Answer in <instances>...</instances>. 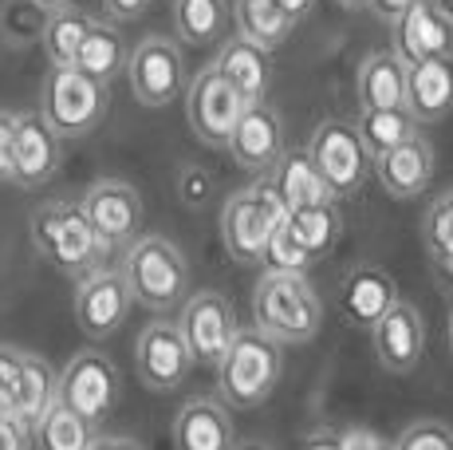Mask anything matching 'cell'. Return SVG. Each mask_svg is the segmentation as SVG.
Masks as SVG:
<instances>
[{"label":"cell","instance_id":"obj_1","mask_svg":"<svg viewBox=\"0 0 453 450\" xmlns=\"http://www.w3.org/2000/svg\"><path fill=\"white\" fill-rule=\"evenodd\" d=\"M252 316L276 344H303L324 324L319 292L296 273H265L252 292Z\"/></svg>","mask_w":453,"mask_h":450},{"label":"cell","instance_id":"obj_2","mask_svg":"<svg viewBox=\"0 0 453 450\" xmlns=\"http://www.w3.org/2000/svg\"><path fill=\"white\" fill-rule=\"evenodd\" d=\"M32 241L59 273L87 276L99 269V257L107 253L99 241V233L91 229L83 206L56 198V202H43L32 210Z\"/></svg>","mask_w":453,"mask_h":450},{"label":"cell","instance_id":"obj_3","mask_svg":"<svg viewBox=\"0 0 453 450\" xmlns=\"http://www.w3.org/2000/svg\"><path fill=\"white\" fill-rule=\"evenodd\" d=\"M284 344H276L273 336H265L260 328H245L233 340L229 356L217 368V395L229 407L252 411L276 392L284 368Z\"/></svg>","mask_w":453,"mask_h":450},{"label":"cell","instance_id":"obj_4","mask_svg":"<svg viewBox=\"0 0 453 450\" xmlns=\"http://www.w3.org/2000/svg\"><path fill=\"white\" fill-rule=\"evenodd\" d=\"M284 218H288V210L280 206L273 182H252V186L237 190L221 210V237L229 257L237 265H260Z\"/></svg>","mask_w":453,"mask_h":450},{"label":"cell","instance_id":"obj_5","mask_svg":"<svg viewBox=\"0 0 453 450\" xmlns=\"http://www.w3.org/2000/svg\"><path fill=\"white\" fill-rule=\"evenodd\" d=\"M123 273L130 281L138 305L154 308V313H170V308L186 305V284H189V261L181 249L165 237H138L123 257Z\"/></svg>","mask_w":453,"mask_h":450},{"label":"cell","instance_id":"obj_6","mask_svg":"<svg viewBox=\"0 0 453 450\" xmlns=\"http://www.w3.org/2000/svg\"><path fill=\"white\" fill-rule=\"evenodd\" d=\"M107 83L83 75L80 67H51L43 80V99L40 115L48 119V127L59 138H83L107 115Z\"/></svg>","mask_w":453,"mask_h":450},{"label":"cell","instance_id":"obj_7","mask_svg":"<svg viewBox=\"0 0 453 450\" xmlns=\"http://www.w3.org/2000/svg\"><path fill=\"white\" fill-rule=\"evenodd\" d=\"M308 154L335 198L359 194L363 182L374 175V154L363 143L359 127L347 123V119H324L316 127V135H311Z\"/></svg>","mask_w":453,"mask_h":450},{"label":"cell","instance_id":"obj_8","mask_svg":"<svg viewBox=\"0 0 453 450\" xmlns=\"http://www.w3.org/2000/svg\"><path fill=\"white\" fill-rule=\"evenodd\" d=\"M119 392H123L119 368L111 363V356H103L95 348L75 352L59 368V403L67 411H75L80 419H87L91 427H99L111 415V407L119 403Z\"/></svg>","mask_w":453,"mask_h":450},{"label":"cell","instance_id":"obj_9","mask_svg":"<svg viewBox=\"0 0 453 450\" xmlns=\"http://www.w3.org/2000/svg\"><path fill=\"white\" fill-rule=\"evenodd\" d=\"M245 107H249V99L213 64L202 67L194 75V83L186 88V119L205 146H225L229 151V138L237 131Z\"/></svg>","mask_w":453,"mask_h":450},{"label":"cell","instance_id":"obj_10","mask_svg":"<svg viewBox=\"0 0 453 450\" xmlns=\"http://www.w3.org/2000/svg\"><path fill=\"white\" fill-rule=\"evenodd\" d=\"M127 80L130 91L142 107H165L181 95L186 83V56H181L178 40L170 36H146L130 48V64H127Z\"/></svg>","mask_w":453,"mask_h":450},{"label":"cell","instance_id":"obj_11","mask_svg":"<svg viewBox=\"0 0 453 450\" xmlns=\"http://www.w3.org/2000/svg\"><path fill=\"white\" fill-rule=\"evenodd\" d=\"M181 336H186L189 352L202 368H221V360L229 356L233 340L241 336L237 313H233L229 297L225 292H194V297L181 305Z\"/></svg>","mask_w":453,"mask_h":450},{"label":"cell","instance_id":"obj_12","mask_svg":"<svg viewBox=\"0 0 453 450\" xmlns=\"http://www.w3.org/2000/svg\"><path fill=\"white\" fill-rule=\"evenodd\" d=\"M134 292H130V281L123 269H95L80 276L75 284V324L83 328V336L91 340H107L119 328L127 324L130 308H134Z\"/></svg>","mask_w":453,"mask_h":450},{"label":"cell","instance_id":"obj_13","mask_svg":"<svg viewBox=\"0 0 453 450\" xmlns=\"http://www.w3.org/2000/svg\"><path fill=\"white\" fill-rule=\"evenodd\" d=\"M87 221L99 233L103 249H130L142 229V198L127 182H95L80 198Z\"/></svg>","mask_w":453,"mask_h":450},{"label":"cell","instance_id":"obj_14","mask_svg":"<svg viewBox=\"0 0 453 450\" xmlns=\"http://www.w3.org/2000/svg\"><path fill=\"white\" fill-rule=\"evenodd\" d=\"M134 363H138V376H142L146 387L170 392V387H178L181 379L189 376V368H194L197 360H194V352H189L186 336H181V324H173V320H150V324L138 332Z\"/></svg>","mask_w":453,"mask_h":450},{"label":"cell","instance_id":"obj_15","mask_svg":"<svg viewBox=\"0 0 453 450\" xmlns=\"http://www.w3.org/2000/svg\"><path fill=\"white\" fill-rule=\"evenodd\" d=\"M371 340H374V356H379V363L390 376H411L426 352L422 313H418L411 300H398V305L371 328Z\"/></svg>","mask_w":453,"mask_h":450},{"label":"cell","instance_id":"obj_16","mask_svg":"<svg viewBox=\"0 0 453 450\" xmlns=\"http://www.w3.org/2000/svg\"><path fill=\"white\" fill-rule=\"evenodd\" d=\"M229 154L241 170H273L284 154V127L268 103H249L245 115H241L237 131L229 138Z\"/></svg>","mask_w":453,"mask_h":450},{"label":"cell","instance_id":"obj_17","mask_svg":"<svg viewBox=\"0 0 453 450\" xmlns=\"http://www.w3.org/2000/svg\"><path fill=\"white\" fill-rule=\"evenodd\" d=\"M395 51L406 67L453 56V20H446L430 0H418L411 12L395 24Z\"/></svg>","mask_w":453,"mask_h":450},{"label":"cell","instance_id":"obj_18","mask_svg":"<svg viewBox=\"0 0 453 450\" xmlns=\"http://www.w3.org/2000/svg\"><path fill=\"white\" fill-rule=\"evenodd\" d=\"M374 178L398 202H411V198L426 194V186L434 182V146L422 135H414L411 143L374 159Z\"/></svg>","mask_w":453,"mask_h":450},{"label":"cell","instance_id":"obj_19","mask_svg":"<svg viewBox=\"0 0 453 450\" xmlns=\"http://www.w3.org/2000/svg\"><path fill=\"white\" fill-rule=\"evenodd\" d=\"M237 431L221 400H189L173 419V450H233Z\"/></svg>","mask_w":453,"mask_h":450},{"label":"cell","instance_id":"obj_20","mask_svg":"<svg viewBox=\"0 0 453 450\" xmlns=\"http://www.w3.org/2000/svg\"><path fill=\"white\" fill-rule=\"evenodd\" d=\"M339 305L343 316L359 328H374L390 308L398 305V284L395 276L379 265H359V269L347 273L343 289H339Z\"/></svg>","mask_w":453,"mask_h":450},{"label":"cell","instance_id":"obj_21","mask_svg":"<svg viewBox=\"0 0 453 450\" xmlns=\"http://www.w3.org/2000/svg\"><path fill=\"white\" fill-rule=\"evenodd\" d=\"M59 159H64V146H59V135L48 127V119L40 115H20V131H16V186L36 190L43 186L51 175L59 170Z\"/></svg>","mask_w":453,"mask_h":450},{"label":"cell","instance_id":"obj_22","mask_svg":"<svg viewBox=\"0 0 453 450\" xmlns=\"http://www.w3.org/2000/svg\"><path fill=\"white\" fill-rule=\"evenodd\" d=\"M273 190L276 198H280V206L288 213L296 210H308V206H327V202H339L335 194H331V186L324 182V175L316 170V162H311L308 151H284L280 162L273 167Z\"/></svg>","mask_w":453,"mask_h":450},{"label":"cell","instance_id":"obj_23","mask_svg":"<svg viewBox=\"0 0 453 450\" xmlns=\"http://www.w3.org/2000/svg\"><path fill=\"white\" fill-rule=\"evenodd\" d=\"M406 111L414 115V123H441L453 115V56L411 67Z\"/></svg>","mask_w":453,"mask_h":450},{"label":"cell","instance_id":"obj_24","mask_svg":"<svg viewBox=\"0 0 453 450\" xmlns=\"http://www.w3.org/2000/svg\"><path fill=\"white\" fill-rule=\"evenodd\" d=\"M213 67L233 83L249 103H265V91L273 83V51L252 44L245 36L225 40L221 51L213 56Z\"/></svg>","mask_w":453,"mask_h":450},{"label":"cell","instance_id":"obj_25","mask_svg":"<svg viewBox=\"0 0 453 450\" xmlns=\"http://www.w3.org/2000/svg\"><path fill=\"white\" fill-rule=\"evenodd\" d=\"M406 80H411V67L398 59V51H371L359 64V75H355L359 107L363 111L406 107Z\"/></svg>","mask_w":453,"mask_h":450},{"label":"cell","instance_id":"obj_26","mask_svg":"<svg viewBox=\"0 0 453 450\" xmlns=\"http://www.w3.org/2000/svg\"><path fill=\"white\" fill-rule=\"evenodd\" d=\"M284 229L292 233V241L311 257H327L335 249L339 233H343V213H339V202H327V206H308V210H296L284 218Z\"/></svg>","mask_w":453,"mask_h":450},{"label":"cell","instance_id":"obj_27","mask_svg":"<svg viewBox=\"0 0 453 450\" xmlns=\"http://www.w3.org/2000/svg\"><path fill=\"white\" fill-rule=\"evenodd\" d=\"M127 64H130V48H127L123 32H119L111 20H95L91 32H87V44H83L80 64L75 67H80L83 75H91V80L111 83Z\"/></svg>","mask_w":453,"mask_h":450},{"label":"cell","instance_id":"obj_28","mask_svg":"<svg viewBox=\"0 0 453 450\" xmlns=\"http://www.w3.org/2000/svg\"><path fill=\"white\" fill-rule=\"evenodd\" d=\"M233 20L229 0H173V24L186 44L209 48L225 36Z\"/></svg>","mask_w":453,"mask_h":450},{"label":"cell","instance_id":"obj_29","mask_svg":"<svg viewBox=\"0 0 453 450\" xmlns=\"http://www.w3.org/2000/svg\"><path fill=\"white\" fill-rule=\"evenodd\" d=\"M233 24H237V36H245L268 51L280 48L288 40V32L296 28L276 0H233Z\"/></svg>","mask_w":453,"mask_h":450},{"label":"cell","instance_id":"obj_30","mask_svg":"<svg viewBox=\"0 0 453 450\" xmlns=\"http://www.w3.org/2000/svg\"><path fill=\"white\" fill-rule=\"evenodd\" d=\"M91 16L80 8H59L51 12L48 32H43V51H48L51 67H75L80 64V51L87 44V32H91Z\"/></svg>","mask_w":453,"mask_h":450},{"label":"cell","instance_id":"obj_31","mask_svg":"<svg viewBox=\"0 0 453 450\" xmlns=\"http://www.w3.org/2000/svg\"><path fill=\"white\" fill-rule=\"evenodd\" d=\"M355 127H359L363 143H367V151L374 154V159H382V154H390L395 146L411 143V138L418 135V123H414V115L406 107H395V111H363Z\"/></svg>","mask_w":453,"mask_h":450},{"label":"cell","instance_id":"obj_32","mask_svg":"<svg viewBox=\"0 0 453 450\" xmlns=\"http://www.w3.org/2000/svg\"><path fill=\"white\" fill-rule=\"evenodd\" d=\"M51 12L36 0H4L0 4V40L8 48H28L43 44V32H48Z\"/></svg>","mask_w":453,"mask_h":450},{"label":"cell","instance_id":"obj_33","mask_svg":"<svg viewBox=\"0 0 453 450\" xmlns=\"http://www.w3.org/2000/svg\"><path fill=\"white\" fill-rule=\"evenodd\" d=\"M422 237H426V253H430V265L438 269L441 281H453V190L438 198L430 206L422 221Z\"/></svg>","mask_w":453,"mask_h":450},{"label":"cell","instance_id":"obj_34","mask_svg":"<svg viewBox=\"0 0 453 450\" xmlns=\"http://www.w3.org/2000/svg\"><path fill=\"white\" fill-rule=\"evenodd\" d=\"M91 423L80 419L75 411H67L64 403H56L48 411V419L36 427V443L40 450H91L95 435Z\"/></svg>","mask_w":453,"mask_h":450},{"label":"cell","instance_id":"obj_35","mask_svg":"<svg viewBox=\"0 0 453 450\" xmlns=\"http://www.w3.org/2000/svg\"><path fill=\"white\" fill-rule=\"evenodd\" d=\"M260 265H265L268 273H296V276H303V273L311 269V257L303 253L300 245H296V241H292V233L280 225V233H276V237L268 241V249H265V261H260Z\"/></svg>","mask_w":453,"mask_h":450},{"label":"cell","instance_id":"obj_36","mask_svg":"<svg viewBox=\"0 0 453 450\" xmlns=\"http://www.w3.org/2000/svg\"><path fill=\"white\" fill-rule=\"evenodd\" d=\"M24 356L28 352L0 344V415L16 419V400H20V384H24Z\"/></svg>","mask_w":453,"mask_h":450},{"label":"cell","instance_id":"obj_37","mask_svg":"<svg viewBox=\"0 0 453 450\" xmlns=\"http://www.w3.org/2000/svg\"><path fill=\"white\" fill-rule=\"evenodd\" d=\"M395 450H453V431L446 423H434V419L411 423L403 431V438L395 443Z\"/></svg>","mask_w":453,"mask_h":450},{"label":"cell","instance_id":"obj_38","mask_svg":"<svg viewBox=\"0 0 453 450\" xmlns=\"http://www.w3.org/2000/svg\"><path fill=\"white\" fill-rule=\"evenodd\" d=\"M178 198L186 210H205V206L213 202V175H209L205 167H197V162L181 167L178 170Z\"/></svg>","mask_w":453,"mask_h":450},{"label":"cell","instance_id":"obj_39","mask_svg":"<svg viewBox=\"0 0 453 450\" xmlns=\"http://www.w3.org/2000/svg\"><path fill=\"white\" fill-rule=\"evenodd\" d=\"M16 131H20V115L0 111V182L16 178Z\"/></svg>","mask_w":453,"mask_h":450},{"label":"cell","instance_id":"obj_40","mask_svg":"<svg viewBox=\"0 0 453 450\" xmlns=\"http://www.w3.org/2000/svg\"><path fill=\"white\" fill-rule=\"evenodd\" d=\"M0 450H32V431L12 415H0Z\"/></svg>","mask_w":453,"mask_h":450},{"label":"cell","instance_id":"obj_41","mask_svg":"<svg viewBox=\"0 0 453 450\" xmlns=\"http://www.w3.org/2000/svg\"><path fill=\"white\" fill-rule=\"evenodd\" d=\"M103 8H107L111 20L130 24V20H142L146 8H150V0H103Z\"/></svg>","mask_w":453,"mask_h":450},{"label":"cell","instance_id":"obj_42","mask_svg":"<svg viewBox=\"0 0 453 450\" xmlns=\"http://www.w3.org/2000/svg\"><path fill=\"white\" fill-rule=\"evenodd\" d=\"M414 4L418 0H371V12L379 16V20H387V24H398Z\"/></svg>","mask_w":453,"mask_h":450},{"label":"cell","instance_id":"obj_43","mask_svg":"<svg viewBox=\"0 0 453 450\" xmlns=\"http://www.w3.org/2000/svg\"><path fill=\"white\" fill-rule=\"evenodd\" d=\"M343 446L347 450H395L390 443H382L379 435H371V431H363V427L343 431Z\"/></svg>","mask_w":453,"mask_h":450},{"label":"cell","instance_id":"obj_44","mask_svg":"<svg viewBox=\"0 0 453 450\" xmlns=\"http://www.w3.org/2000/svg\"><path fill=\"white\" fill-rule=\"evenodd\" d=\"M300 450H347V446H343V435H339V431H311Z\"/></svg>","mask_w":453,"mask_h":450},{"label":"cell","instance_id":"obj_45","mask_svg":"<svg viewBox=\"0 0 453 450\" xmlns=\"http://www.w3.org/2000/svg\"><path fill=\"white\" fill-rule=\"evenodd\" d=\"M276 4H280V12L296 24V20H303V16H308L311 8H316V0H276Z\"/></svg>","mask_w":453,"mask_h":450},{"label":"cell","instance_id":"obj_46","mask_svg":"<svg viewBox=\"0 0 453 450\" xmlns=\"http://www.w3.org/2000/svg\"><path fill=\"white\" fill-rule=\"evenodd\" d=\"M91 450H142L134 443V438H123V435H103V438H95Z\"/></svg>","mask_w":453,"mask_h":450},{"label":"cell","instance_id":"obj_47","mask_svg":"<svg viewBox=\"0 0 453 450\" xmlns=\"http://www.w3.org/2000/svg\"><path fill=\"white\" fill-rule=\"evenodd\" d=\"M233 450H273V446H268L265 438H237V446Z\"/></svg>","mask_w":453,"mask_h":450},{"label":"cell","instance_id":"obj_48","mask_svg":"<svg viewBox=\"0 0 453 450\" xmlns=\"http://www.w3.org/2000/svg\"><path fill=\"white\" fill-rule=\"evenodd\" d=\"M434 8H438L441 16H446V20H453V0H430Z\"/></svg>","mask_w":453,"mask_h":450},{"label":"cell","instance_id":"obj_49","mask_svg":"<svg viewBox=\"0 0 453 450\" xmlns=\"http://www.w3.org/2000/svg\"><path fill=\"white\" fill-rule=\"evenodd\" d=\"M36 4H43L48 12H59V8H72V0H36Z\"/></svg>","mask_w":453,"mask_h":450},{"label":"cell","instance_id":"obj_50","mask_svg":"<svg viewBox=\"0 0 453 450\" xmlns=\"http://www.w3.org/2000/svg\"><path fill=\"white\" fill-rule=\"evenodd\" d=\"M343 8H371V0H339Z\"/></svg>","mask_w":453,"mask_h":450},{"label":"cell","instance_id":"obj_51","mask_svg":"<svg viewBox=\"0 0 453 450\" xmlns=\"http://www.w3.org/2000/svg\"><path fill=\"white\" fill-rule=\"evenodd\" d=\"M449 352H453V313H449Z\"/></svg>","mask_w":453,"mask_h":450}]
</instances>
